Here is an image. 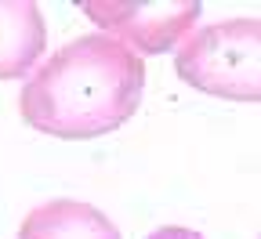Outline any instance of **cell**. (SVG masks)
<instances>
[{
	"instance_id": "5",
	"label": "cell",
	"mask_w": 261,
	"mask_h": 239,
	"mask_svg": "<svg viewBox=\"0 0 261 239\" xmlns=\"http://www.w3.org/2000/svg\"><path fill=\"white\" fill-rule=\"evenodd\" d=\"M18 239H123V235L91 203L51 199V203L25 214Z\"/></svg>"
},
{
	"instance_id": "4",
	"label": "cell",
	"mask_w": 261,
	"mask_h": 239,
	"mask_svg": "<svg viewBox=\"0 0 261 239\" xmlns=\"http://www.w3.org/2000/svg\"><path fill=\"white\" fill-rule=\"evenodd\" d=\"M47 44L44 11L33 0H0V80L25 76Z\"/></svg>"
},
{
	"instance_id": "1",
	"label": "cell",
	"mask_w": 261,
	"mask_h": 239,
	"mask_svg": "<svg viewBox=\"0 0 261 239\" xmlns=\"http://www.w3.org/2000/svg\"><path fill=\"white\" fill-rule=\"evenodd\" d=\"M145 65L127 44L87 33L55 51L22 87V120L65 142L102 138L135 116Z\"/></svg>"
},
{
	"instance_id": "2",
	"label": "cell",
	"mask_w": 261,
	"mask_h": 239,
	"mask_svg": "<svg viewBox=\"0 0 261 239\" xmlns=\"http://www.w3.org/2000/svg\"><path fill=\"white\" fill-rule=\"evenodd\" d=\"M178 76L214 98L261 101V18L203 25L178 47Z\"/></svg>"
},
{
	"instance_id": "3",
	"label": "cell",
	"mask_w": 261,
	"mask_h": 239,
	"mask_svg": "<svg viewBox=\"0 0 261 239\" xmlns=\"http://www.w3.org/2000/svg\"><path fill=\"white\" fill-rule=\"evenodd\" d=\"M80 8L106 29V37L127 44L135 55L181 47L200 15L196 0H87Z\"/></svg>"
},
{
	"instance_id": "6",
	"label": "cell",
	"mask_w": 261,
	"mask_h": 239,
	"mask_svg": "<svg viewBox=\"0 0 261 239\" xmlns=\"http://www.w3.org/2000/svg\"><path fill=\"white\" fill-rule=\"evenodd\" d=\"M145 239H203L200 232H192V228H181V225H167V228H156L152 235Z\"/></svg>"
}]
</instances>
